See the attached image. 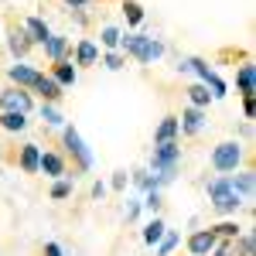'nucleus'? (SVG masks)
Returning a JSON list of instances; mask_svg holds the SVG:
<instances>
[{
  "label": "nucleus",
  "mask_w": 256,
  "mask_h": 256,
  "mask_svg": "<svg viewBox=\"0 0 256 256\" xmlns=\"http://www.w3.org/2000/svg\"><path fill=\"white\" fill-rule=\"evenodd\" d=\"M41 120H44L48 126H65V116H62V110L55 102H41Z\"/></svg>",
  "instance_id": "24"
},
{
  "label": "nucleus",
  "mask_w": 256,
  "mask_h": 256,
  "mask_svg": "<svg viewBox=\"0 0 256 256\" xmlns=\"http://www.w3.org/2000/svg\"><path fill=\"white\" fill-rule=\"evenodd\" d=\"M38 171L48 178H65L68 168H65V158L55 154V150H41V160H38Z\"/></svg>",
  "instance_id": "10"
},
{
  "label": "nucleus",
  "mask_w": 256,
  "mask_h": 256,
  "mask_svg": "<svg viewBox=\"0 0 256 256\" xmlns=\"http://www.w3.org/2000/svg\"><path fill=\"white\" fill-rule=\"evenodd\" d=\"M0 130L20 134V130H28V116L24 113H0Z\"/></svg>",
  "instance_id": "20"
},
{
  "label": "nucleus",
  "mask_w": 256,
  "mask_h": 256,
  "mask_svg": "<svg viewBox=\"0 0 256 256\" xmlns=\"http://www.w3.org/2000/svg\"><path fill=\"white\" fill-rule=\"evenodd\" d=\"M65 7H72V10H82V7H89V0H62Z\"/></svg>",
  "instance_id": "35"
},
{
  "label": "nucleus",
  "mask_w": 256,
  "mask_h": 256,
  "mask_svg": "<svg viewBox=\"0 0 256 256\" xmlns=\"http://www.w3.org/2000/svg\"><path fill=\"white\" fill-rule=\"evenodd\" d=\"M20 24H24V31H28V38L34 41V44H44V41L52 38V31H48V24H44L41 18H24Z\"/></svg>",
  "instance_id": "17"
},
{
  "label": "nucleus",
  "mask_w": 256,
  "mask_h": 256,
  "mask_svg": "<svg viewBox=\"0 0 256 256\" xmlns=\"http://www.w3.org/2000/svg\"><path fill=\"white\" fill-rule=\"evenodd\" d=\"M102 195H106V184L96 181V184H92V198H102Z\"/></svg>",
  "instance_id": "38"
},
{
  "label": "nucleus",
  "mask_w": 256,
  "mask_h": 256,
  "mask_svg": "<svg viewBox=\"0 0 256 256\" xmlns=\"http://www.w3.org/2000/svg\"><path fill=\"white\" fill-rule=\"evenodd\" d=\"M0 178H4V174H0Z\"/></svg>",
  "instance_id": "39"
},
{
  "label": "nucleus",
  "mask_w": 256,
  "mask_h": 256,
  "mask_svg": "<svg viewBox=\"0 0 256 256\" xmlns=\"http://www.w3.org/2000/svg\"><path fill=\"white\" fill-rule=\"evenodd\" d=\"M164 232H168V226H164L160 218H150V222L144 226V242H147V246H158L160 239H164Z\"/></svg>",
  "instance_id": "21"
},
{
  "label": "nucleus",
  "mask_w": 256,
  "mask_h": 256,
  "mask_svg": "<svg viewBox=\"0 0 256 256\" xmlns=\"http://www.w3.org/2000/svg\"><path fill=\"white\" fill-rule=\"evenodd\" d=\"M208 256H232V239H218L216 250H212Z\"/></svg>",
  "instance_id": "32"
},
{
  "label": "nucleus",
  "mask_w": 256,
  "mask_h": 256,
  "mask_svg": "<svg viewBox=\"0 0 256 256\" xmlns=\"http://www.w3.org/2000/svg\"><path fill=\"white\" fill-rule=\"evenodd\" d=\"M144 205H147L150 212H158L160 205H164V198H160V192H158V188H150V192H147V198H144Z\"/></svg>",
  "instance_id": "31"
},
{
  "label": "nucleus",
  "mask_w": 256,
  "mask_h": 256,
  "mask_svg": "<svg viewBox=\"0 0 256 256\" xmlns=\"http://www.w3.org/2000/svg\"><path fill=\"white\" fill-rule=\"evenodd\" d=\"M242 144L239 140H222V144H216L212 147V171H218V174H232V171H239V164H242Z\"/></svg>",
  "instance_id": "3"
},
{
  "label": "nucleus",
  "mask_w": 256,
  "mask_h": 256,
  "mask_svg": "<svg viewBox=\"0 0 256 256\" xmlns=\"http://www.w3.org/2000/svg\"><path fill=\"white\" fill-rule=\"evenodd\" d=\"M52 79L58 82L62 89H72V86H76V79H79V68H76L68 58H62V62H55V65H52Z\"/></svg>",
  "instance_id": "11"
},
{
  "label": "nucleus",
  "mask_w": 256,
  "mask_h": 256,
  "mask_svg": "<svg viewBox=\"0 0 256 256\" xmlns=\"http://www.w3.org/2000/svg\"><path fill=\"white\" fill-rule=\"evenodd\" d=\"M62 144H65V150H68L72 160H76V171H89V168H92V154H89V147L82 144L79 130H76L72 123L62 126Z\"/></svg>",
  "instance_id": "4"
},
{
  "label": "nucleus",
  "mask_w": 256,
  "mask_h": 256,
  "mask_svg": "<svg viewBox=\"0 0 256 256\" xmlns=\"http://www.w3.org/2000/svg\"><path fill=\"white\" fill-rule=\"evenodd\" d=\"M99 41H102V48H110V52H120L123 31H120V28H113V24H106V28L99 31Z\"/></svg>",
  "instance_id": "22"
},
{
  "label": "nucleus",
  "mask_w": 256,
  "mask_h": 256,
  "mask_svg": "<svg viewBox=\"0 0 256 256\" xmlns=\"http://www.w3.org/2000/svg\"><path fill=\"white\" fill-rule=\"evenodd\" d=\"M236 86H239V92H242V96H256V68L250 65V62H246V65H239Z\"/></svg>",
  "instance_id": "18"
},
{
  "label": "nucleus",
  "mask_w": 256,
  "mask_h": 256,
  "mask_svg": "<svg viewBox=\"0 0 256 256\" xmlns=\"http://www.w3.org/2000/svg\"><path fill=\"white\" fill-rule=\"evenodd\" d=\"M72 188H76V181H68V178H55V184H52V202H65V198H72Z\"/></svg>",
  "instance_id": "25"
},
{
  "label": "nucleus",
  "mask_w": 256,
  "mask_h": 256,
  "mask_svg": "<svg viewBox=\"0 0 256 256\" xmlns=\"http://www.w3.org/2000/svg\"><path fill=\"white\" fill-rule=\"evenodd\" d=\"M96 62H99V48H96V41L82 38L79 44H76V65H96Z\"/></svg>",
  "instance_id": "19"
},
{
  "label": "nucleus",
  "mask_w": 256,
  "mask_h": 256,
  "mask_svg": "<svg viewBox=\"0 0 256 256\" xmlns=\"http://www.w3.org/2000/svg\"><path fill=\"white\" fill-rule=\"evenodd\" d=\"M181 137V126H178V116H164L154 130V144H168V140Z\"/></svg>",
  "instance_id": "15"
},
{
  "label": "nucleus",
  "mask_w": 256,
  "mask_h": 256,
  "mask_svg": "<svg viewBox=\"0 0 256 256\" xmlns=\"http://www.w3.org/2000/svg\"><path fill=\"white\" fill-rule=\"evenodd\" d=\"M123 14H126V24H140L144 20V7L137 0H123Z\"/></svg>",
  "instance_id": "28"
},
{
  "label": "nucleus",
  "mask_w": 256,
  "mask_h": 256,
  "mask_svg": "<svg viewBox=\"0 0 256 256\" xmlns=\"http://www.w3.org/2000/svg\"><path fill=\"white\" fill-rule=\"evenodd\" d=\"M188 102H192V106H198V110H205V106L212 102V92H208L202 82H195V86H188Z\"/></svg>",
  "instance_id": "23"
},
{
  "label": "nucleus",
  "mask_w": 256,
  "mask_h": 256,
  "mask_svg": "<svg viewBox=\"0 0 256 256\" xmlns=\"http://www.w3.org/2000/svg\"><path fill=\"white\" fill-rule=\"evenodd\" d=\"M137 212H140V202H130V208H126V222H134Z\"/></svg>",
  "instance_id": "36"
},
{
  "label": "nucleus",
  "mask_w": 256,
  "mask_h": 256,
  "mask_svg": "<svg viewBox=\"0 0 256 256\" xmlns=\"http://www.w3.org/2000/svg\"><path fill=\"white\" fill-rule=\"evenodd\" d=\"M7 79H10V86H18V89H34L41 79V72L38 68H31V65H10L7 68Z\"/></svg>",
  "instance_id": "8"
},
{
  "label": "nucleus",
  "mask_w": 256,
  "mask_h": 256,
  "mask_svg": "<svg viewBox=\"0 0 256 256\" xmlns=\"http://www.w3.org/2000/svg\"><path fill=\"white\" fill-rule=\"evenodd\" d=\"M68 44H72V41L65 38V34H52V38L44 41V55L52 58V65H55V62H62L65 55H68Z\"/></svg>",
  "instance_id": "16"
},
{
  "label": "nucleus",
  "mask_w": 256,
  "mask_h": 256,
  "mask_svg": "<svg viewBox=\"0 0 256 256\" xmlns=\"http://www.w3.org/2000/svg\"><path fill=\"white\" fill-rule=\"evenodd\" d=\"M253 236L250 232H239L236 239H232V256H253Z\"/></svg>",
  "instance_id": "26"
},
{
  "label": "nucleus",
  "mask_w": 256,
  "mask_h": 256,
  "mask_svg": "<svg viewBox=\"0 0 256 256\" xmlns=\"http://www.w3.org/2000/svg\"><path fill=\"white\" fill-rule=\"evenodd\" d=\"M242 113L246 120H256V96H242Z\"/></svg>",
  "instance_id": "33"
},
{
  "label": "nucleus",
  "mask_w": 256,
  "mask_h": 256,
  "mask_svg": "<svg viewBox=\"0 0 256 256\" xmlns=\"http://www.w3.org/2000/svg\"><path fill=\"white\" fill-rule=\"evenodd\" d=\"M113 188H116V192H120V188H126V174H123V171H116V178H113Z\"/></svg>",
  "instance_id": "37"
},
{
  "label": "nucleus",
  "mask_w": 256,
  "mask_h": 256,
  "mask_svg": "<svg viewBox=\"0 0 256 256\" xmlns=\"http://www.w3.org/2000/svg\"><path fill=\"white\" fill-rule=\"evenodd\" d=\"M120 52H123L126 58L140 62V65H150L154 58H160V55H164V44H160L158 38H150V34H123Z\"/></svg>",
  "instance_id": "1"
},
{
  "label": "nucleus",
  "mask_w": 256,
  "mask_h": 256,
  "mask_svg": "<svg viewBox=\"0 0 256 256\" xmlns=\"http://www.w3.org/2000/svg\"><path fill=\"white\" fill-rule=\"evenodd\" d=\"M205 192H208V202H212V208H216L218 216H236L239 208H242V198L229 188V178L226 174L212 178V181L205 184Z\"/></svg>",
  "instance_id": "2"
},
{
  "label": "nucleus",
  "mask_w": 256,
  "mask_h": 256,
  "mask_svg": "<svg viewBox=\"0 0 256 256\" xmlns=\"http://www.w3.org/2000/svg\"><path fill=\"white\" fill-rule=\"evenodd\" d=\"M212 232H216V239H236L242 229H239L236 222H218V226H208Z\"/></svg>",
  "instance_id": "27"
},
{
  "label": "nucleus",
  "mask_w": 256,
  "mask_h": 256,
  "mask_svg": "<svg viewBox=\"0 0 256 256\" xmlns=\"http://www.w3.org/2000/svg\"><path fill=\"white\" fill-rule=\"evenodd\" d=\"M31 48H34V41L28 38L24 24H14V20H7V52H10L14 58H24Z\"/></svg>",
  "instance_id": "6"
},
{
  "label": "nucleus",
  "mask_w": 256,
  "mask_h": 256,
  "mask_svg": "<svg viewBox=\"0 0 256 256\" xmlns=\"http://www.w3.org/2000/svg\"><path fill=\"white\" fill-rule=\"evenodd\" d=\"M102 65H106L110 72H120V68L126 65V55H123V52H106V58H102Z\"/></svg>",
  "instance_id": "30"
},
{
  "label": "nucleus",
  "mask_w": 256,
  "mask_h": 256,
  "mask_svg": "<svg viewBox=\"0 0 256 256\" xmlns=\"http://www.w3.org/2000/svg\"><path fill=\"white\" fill-rule=\"evenodd\" d=\"M178 242H181V239H178V232H164V239L158 242V256H171L178 250Z\"/></svg>",
  "instance_id": "29"
},
{
  "label": "nucleus",
  "mask_w": 256,
  "mask_h": 256,
  "mask_svg": "<svg viewBox=\"0 0 256 256\" xmlns=\"http://www.w3.org/2000/svg\"><path fill=\"white\" fill-rule=\"evenodd\" d=\"M205 110H198V106H184L181 110V116H178V126H181V134L184 137H198L202 130H205Z\"/></svg>",
  "instance_id": "7"
},
{
  "label": "nucleus",
  "mask_w": 256,
  "mask_h": 256,
  "mask_svg": "<svg viewBox=\"0 0 256 256\" xmlns=\"http://www.w3.org/2000/svg\"><path fill=\"white\" fill-rule=\"evenodd\" d=\"M226 178H229V188H232L242 202L253 198V188H256V174L253 171H239V174H226Z\"/></svg>",
  "instance_id": "12"
},
{
  "label": "nucleus",
  "mask_w": 256,
  "mask_h": 256,
  "mask_svg": "<svg viewBox=\"0 0 256 256\" xmlns=\"http://www.w3.org/2000/svg\"><path fill=\"white\" fill-rule=\"evenodd\" d=\"M34 92H41V99H44V102H58V99L65 96V89H62V86L52 79V76H44V72H41V79H38V86H34Z\"/></svg>",
  "instance_id": "14"
},
{
  "label": "nucleus",
  "mask_w": 256,
  "mask_h": 256,
  "mask_svg": "<svg viewBox=\"0 0 256 256\" xmlns=\"http://www.w3.org/2000/svg\"><path fill=\"white\" fill-rule=\"evenodd\" d=\"M38 160H41V147L38 144H24L18 154V164L24 174H38Z\"/></svg>",
  "instance_id": "13"
},
{
  "label": "nucleus",
  "mask_w": 256,
  "mask_h": 256,
  "mask_svg": "<svg viewBox=\"0 0 256 256\" xmlns=\"http://www.w3.org/2000/svg\"><path fill=\"white\" fill-rule=\"evenodd\" d=\"M41 256H65V250H62L58 242H44L41 246Z\"/></svg>",
  "instance_id": "34"
},
{
  "label": "nucleus",
  "mask_w": 256,
  "mask_h": 256,
  "mask_svg": "<svg viewBox=\"0 0 256 256\" xmlns=\"http://www.w3.org/2000/svg\"><path fill=\"white\" fill-rule=\"evenodd\" d=\"M216 232L212 229H195L192 236H188V253L192 256H208L212 250H216Z\"/></svg>",
  "instance_id": "9"
},
{
  "label": "nucleus",
  "mask_w": 256,
  "mask_h": 256,
  "mask_svg": "<svg viewBox=\"0 0 256 256\" xmlns=\"http://www.w3.org/2000/svg\"><path fill=\"white\" fill-rule=\"evenodd\" d=\"M0 110L4 113H31V92L28 89H18V86H7L0 89Z\"/></svg>",
  "instance_id": "5"
}]
</instances>
